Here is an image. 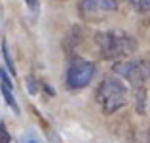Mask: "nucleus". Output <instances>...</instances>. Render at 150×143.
Masks as SVG:
<instances>
[{"mask_svg": "<svg viewBox=\"0 0 150 143\" xmlns=\"http://www.w3.org/2000/svg\"><path fill=\"white\" fill-rule=\"evenodd\" d=\"M97 101L106 114H112L127 103V88L114 77L105 78L97 88Z\"/></svg>", "mask_w": 150, "mask_h": 143, "instance_id": "obj_2", "label": "nucleus"}, {"mask_svg": "<svg viewBox=\"0 0 150 143\" xmlns=\"http://www.w3.org/2000/svg\"><path fill=\"white\" fill-rule=\"evenodd\" d=\"M95 77V65L86 59H72L67 69V86L70 90H82Z\"/></svg>", "mask_w": 150, "mask_h": 143, "instance_id": "obj_4", "label": "nucleus"}, {"mask_svg": "<svg viewBox=\"0 0 150 143\" xmlns=\"http://www.w3.org/2000/svg\"><path fill=\"white\" fill-rule=\"evenodd\" d=\"M0 92H2L6 103L10 105V109L13 113H19V107H17V101L13 99V86H11V80L8 77V73L4 69H0Z\"/></svg>", "mask_w": 150, "mask_h": 143, "instance_id": "obj_6", "label": "nucleus"}, {"mask_svg": "<svg viewBox=\"0 0 150 143\" xmlns=\"http://www.w3.org/2000/svg\"><path fill=\"white\" fill-rule=\"evenodd\" d=\"M27 143H36V141H34V139H30V141H27Z\"/></svg>", "mask_w": 150, "mask_h": 143, "instance_id": "obj_11", "label": "nucleus"}, {"mask_svg": "<svg viewBox=\"0 0 150 143\" xmlns=\"http://www.w3.org/2000/svg\"><path fill=\"white\" fill-rule=\"evenodd\" d=\"M127 2L139 11H150V0H127Z\"/></svg>", "mask_w": 150, "mask_h": 143, "instance_id": "obj_7", "label": "nucleus"}, {"mask_svg": "<svg viewBox=\"0 0 150 143\" xmlns=\"http://www.w3.org/2000/svg\"><path fill=\"white\" fill-rule=\"evenodd\" d=\"M2 54H4V59H6V65H8V69H10V73L15 74L13 61H11V55H10V51H8V46H6V42H4V40H2Z\"/></svg>", "mask_w": 150, "mask_h": 143, "instance_id": "obj_8", "label": "nucleus"}, {"mask_svg": "<svg viewBox=\"0 0 150 143\" xmlns=\"http://www.w3.org/2000/svg\"><path fill=\"white\" fill-rule=\"evenodd\" d=\"M114 73L131 82L135 88H143L150 80V63L146 59H131V61H124L114 65Z\"/></svg>", "mask_w": 150, "mask_h": 143, "instance_id": "obj_3", "label": "nucleus"}, {"mask_svg": "<svg viewBox=\"0 0 150 143\" xmlns=\"http://www.w3.org/2000/svg\"><path fill=\"white\" fill-rule=\"evenodd\" d=\"M97 48H99L101 55L106 59H122L133 54L137 48V42L133 40L129 34L120 33V31H106L99 33L95 36Z\"/></svg>", "mask_w": 150, "mask_h": 143, "instance_id": "obj_1", "label": "nucleus"}, {"mask_svg": "<svg viewBox=\"0 0 150 143\" xmlns=\"http://www.w3.org/2000/svg\"><path fill=\"white\" fill-rule=\"evenodd\" d=\"M118 10L116 0H80V14L84 17H99Z\"/></svg>", "mask_w": 150, "mask_h": 143, "instance_id": "obj_5", "label": "nucleus"}, {"mask_svg": "<svg viewBox=\"0 0 150 143\" xmlns=\"http://www.w3.org/2000/svg\"><path fill=\"white\" fill-rule=\"evenodd\" d=\"M27 4H29L30 11H38V0H25Z\"/></svg>", "mask_w": 150, "mask_h": 143, "instance_id": "obj_10", "label": "nucleus"}, {"mask_svg": "<svg viewBox=\"0 0 150 143\" xmlns=\"http://www.w3.org/2000/svg\"><path fill=\"white\" fill-rule=\"evenodd\" d=\"M0 143H10V134L2 122H0Z\"/></svg>", "mask_w": 150, "mask_h": 143, "instance_id": "obj_9", "label": "nucleus"}]
</instances>
